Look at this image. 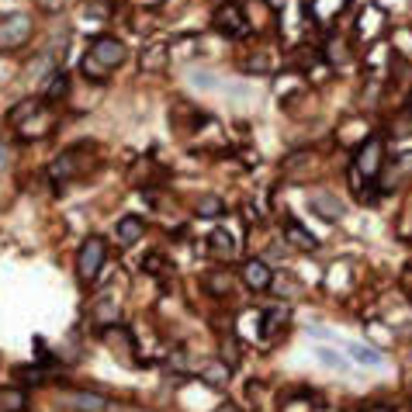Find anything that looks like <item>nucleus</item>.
<instances>
[{"mask_svg":"<svg viewBox=\"0 0 412 412\" xmlns=\"http://www.w3.org/2000/svg\"><path fill=\"white\" fill-rule=\"evenodd\" d=\"M319 357H323V364H330V368H336V371H343V368H347V364H343V361L332 354V350H319Z\"/></svg>","mask_w":412,"mask_h":412,"instance_id":"obj_26","label":"nucleus"},{"mask_svg":"<svg viewBox=\"0 0 412 412\" xmlns=\"http://www.w3.org/2000/svg\"><path fill=\"white\" fill-rule=\"evenodd\" d=\"M166 66V49L163 45H149L142 56V70H163Z\"/></svg>","mask_w":412,"mask_h":412,"instance_id":"obj_20","label":"nucleus"},{"mask_svg":"<svg viewBox=\"0 0 412 412\" xmlns=\"http://www.w3.org/2000/svg\"><path fill=\"white\" fill-rule=\"evenodd\" d=\"M381 166H385V142H381V135H371L361 149H357V156H354V170H357V177L361 180H377V173H381ZM350 170V173H354Z\"/></svg>","mask_w":412,"mask_h":412,"instance_id":"obj_4","label":"nucleus"},{"mask_svg":"<svg viewBox=\"0 0 412 412\" xmlns=\"http://www.w3.org/2000/svg\"><path fill=\"white\" fill-rule=\"evenodd\" d=\"M42 7H49V11H59L63 7V0H39Z\"/></svg>","mask_w":412,"mask_h":412,"instance_id":"obj_28","label":"nucleus"},{"mask_svg":"<svg viewBox=\"0 0 412 412\" xmlns=\"http://www.w3.org/2000/svg\"><path fill=\"white\" fill-rule=\"evenodd\" d=\"M215 28L225 35V39H243L249 35V21H246V11L239 7V4H222L218 11H215Z\"/></svg>","mask_w":412,"mask_h":412,"instance_id":"obj_5","label":"nucleus"},{"mask_svg":"<svg viewBox=\"0 0 412 412\" xmlns=\"http://www.w3.org/2000/svg\"><path fill=\"white\" fill-rule=\"evenodd\" d=\"M361 412H395V409H392V406H364Z\"/></svg>","mask_w":412,"mask_h":412,"instance_id":"obj_29","label":"nucleus"},{"mask_svg":"<svg viewBox=\"0 0 412 412\" xmlns=\"http://www.w3.org/2000/svg\"><path fill=\"white\" fill-rule=\"evenodd\" d=\"M28 39H32V18L28 14L0 18V49H21Z\"/></svg>","mask_w":412,"mask_h":412,"instance_id":"obj_6","label":"nucleus"},{"mask_svg":"<svg viewBox=\"0 0 412 412\" xmlns=\"http://www.w3.org/2000/svg\"><path fill=\"white\" fill-rule=\"evenodd\" d=\"M104 263H108V243L97 239V236H90L80 246V253H77V274H80L83 285H90L104 270Z\"/></svg>","mask_w":412,"mask_h":412,"instance_id":"obj_3","label":"nucleus"},{"mask_svg":"<svg viewBox=\"0 0 412 412\" xmlns=\"http://www.w3.org/2000/svg\"><path fill=\"white\" fill-rule=\"evenodd\" d=\"M115 236H118V243L132 246V243H139L146 236V222L139 215H125L122 222H118V229H115Z\"/></svg>","mask_w":412,"mask_h":412,"instance_id":"obj_10","label":"nucleus"},{"mask_svg":"<svg viewBox=\"0 0 412 412\" xmlns=\"http://www.w3.org/2000/svg\"><path fill=\"white\" fill-rule=\"evenodd\" d=\"M208 253H211V256H218V260L232 256V253H236V243H232V236H229L225 229H215V232L208 236Z\"/></svg>","mask_w":412,"mask_h":412,"instance_id":"obj_14","label":"nucleus"},{"mask_svg":"<svg viewBox=\"0 0 412 412\" xmlns=\"http://www.w3.org/2000/svg\"><path fill=\"white\" fill-rule=\"evenodd\" d=\"M4 166H7V149L0 146V170H4Z\"/></svg>","mask_w":412,"mask_h":412,"instance_id":"obj_30","label":"nucleus"},{"mask_svg":"<svg viewBox=\"0 0 412 412\" xmlns=\"http://www.w3.org/2000/svg\"><path fill=\"white\" fill-rule=\"evenodd\" d=\"M28 406V395L21 388H0V412H21Z\"/></svg>","mask_w":412,"mask_h":412,"instance_id":"obj_16","label":"nucleus"},{"mask_svg":"<svg viewBox=\"0 0 412 412\" xmlns=\"http://www.w3.org/2000/svg\"><path fill=\"white\" fill-rule=\"evenodd\" d=\"M236 361H239V347H236V339H225V343H222V364L232 371Z\"/></svg>","mask_w":412,"mask_h":412,"instance_id":"obj_23","label":"nucleus"},{"mask_svg":"<svg viewBox=\"0 0 412 412\" xmlns=\"http://www.w3.org/2000/svg\"><path fill=\"white\" fill-rule=\"evenodd\" d=\"M412 177V153H402V156H395V160H385L381 166V173H377V180H381V187L377 191H395L402 180H409Z\"/></svg>","mask_w":412,"mask_h":412,"instance_id":"obj_7","label":"nucleus"},{"mask_svg":"<svg viewBox=\"0 0 412 412\" xmlns=\"http://www.w3.org/2000/svg\"><path fill=\"white\" fill-rule=\"evenodd\" d=\"M49 80H52L49 87H45V101H49V104H52V101H59V97H66V87H70V80H66L63 73H52Z\"/></svg>","mask_w":412,"mask_h":412,"instance_id":"obj_21","label":"nucleus"},{"mask_svg":"<svg viewBox=\"0 0 412 412\" xmlns=\"http://www.w3.org/2000/svg\"><path fill=\"white\" fill-rule=\"evenodd\" d=\"M243 70H246V73H270V70H274V56H270V52L246 56V59H243Z\"/></svg>","mask_w":412,"mask_h":412,"instance_id":"obj_19","label":"nucleus"},{"mask_svg":"<svg viewBox=\"0 0 412 412\" xmlns=\"http://www.w3.org/2000/svg\"><path fill=\"white\" fill-rule=\"evenodd\" d=\"M125 59H128V49L122 42L115 35H101V39L90 42V49H87V56L80 63V73L87 80H104L108 73H115L122 66Z\"/></svg>","mask_w":412,"mask_h":412,"instance_id":"obj_1","label":"nucleus"},{"mask_svg":"<svg viewBox=\"0 0 412 412\" xmlns=\"http://www.w3.org/2000/svg\"><path fill=\"white\" fill-rule=\"evenodd\" d=\"M347 354H350V361H357V364H364V368H377V364H385V357L371 350V347H364V343H350L347 347Z\"/></svg>","mask_w":412,"mask_h":412,"instance_id":"obj_15","label":"nucleus"},{"mask_svg":"<svg viewBox=\"0 0 412 412\" xmlns=\"http://www.w3.org/2000/svg\"><path fill=\"white\" fill-rule=\"evenodd\" d=\"M18 377H21L25 385H42L45 371H42V368H21V371H18Z\"/></svg>","mask_w":412,"mask_h":412,"instance_id":"obj_25","label":"nucleus"},{"mask_svg":"<svg viewBox=\"0 0 412 412\" xmlns=\"http://www.w3.org/2000/svg\"><path fill=\"white\" fill-rule=\"evenodd\" d=\"M73 173H77V153H63L56 163L49 166V177L52 180H70Z\"/></svg>","mask_w":412,"mask_h":412,"instance_id":"obj_17","label":"nucleus"},{"mask_svg":"<svg viewBox=\"0 0 412 412\" xmlns=\"http://www.w3.org/2000/svg\"><path fill=\"white\" fill-rule=\"evenodd\" d=\"M308 208L323 218V222H339L343 215H347V208H343V201L336 198V194H330V191H319V194H312L308 198Z\"/></svg>","mask_w":412,"mask_h":412,"instance_id":"obj_8","label":"nucleus"},{"mask_svg":"<svg viewBox=\"0 0 412 412\" xmlns=\"http://www.w3.org/2000/svg\"><path fill=\"white\" fill-rule=\"evenodd\" d=\"M285 239H288L291 246H298L301 253H312V249L319 246V243H316V236H312L305 225H298V222H288V225H285Z\"/></svg>","mask_w":412,"mask_h":412,"instance_id":"obj_13","label":"nucleus"},{"mask_svg":"<svg viewBox=\"0 0 412 412\" xmlns=\"http://www.w3.org/2000/svg\"><path fill=\"white\" fill-rule=\"evenodd\" d=\"M243 281H246V288L253 291H263V288H270V281H274V270L267 267V260H246L243 263Z\"/></svg>","mask_w":412,"mask_h":412,"instance_id":"obj_9","label":"nucleus"},{"mask_svg":"<svg viewBox=\"0 0 412 412\" xmlns=\"http://www.w3.org/2000/svg\"><path fill=\"white\" fill-rule=\"evenodd\" d=\"M66 406L77 412H104L108 409V402L101 399V395H94V392H70L66 395Z\"/></svg>","mask_w":412,"mask_h":412,"instance_id":"obj_11","label":"nucleus"},{"mask_svg":"<svg viewBox=\"0 0 412 412\" xmlns=\"http://www.w3.org/2000/svg\"><path fill=\"white\" fill-rule=\"evenodd\" d=\"M201 377H205L208 385H215V388H222L225 385V377H229V368L218 361V364H208L205 371H201Z\"/></svg>","mask_w":412,"mask_h":412,"instance_id":"obj_22","label":"nucleus"},{"mask_svg":"<svg viewBox=\"0 0 412 412\" xmlns=\"http://www.w3.org/2000/svg\"><path fill=\"white\" fill-rule=\"evenodd\" d=\"M160 267H166L163 256H160V253H149V256H146V270H149V274H160Z\"/></svg>","mask_w":412,"mask_h":412,"instance_id":"obj_27","label":"nucleus"},{"mask_svg":"<svg viewBox=\"0 0 412 412\" xmlns=\"http://www.w3.org/2000/svg\"><path fill=\"white\" fill-rule=\"evenodd\" d=\"M409 104H412V94H409Z\"/></svg>","mask_w":412,"mask_h":412,"instance_id":"obj_32","label":"nucleus"},{"mask_svg":"<svg viewBox=\"0 0 412 412\" xmlns=\"http://www.w3.org/2000/svg\"><path fill=\"white\" fill-rule=\"evenodd\" d=\"M218 412H239V409H236V406H229V402H225V406H222V409H218Z\"/></svg>","mask_w":412,"mask_h":412,"instance_id":"obj_31","label":"nucleus"},{"mask_svg":"<svg viewBox=\"0 0 412 412\" xmlns=\"http://www.w3.org/2000/svg\"><path fill=\"white\" fill-rule=\"evenodd\" d=\"M198 218H222L225 215V205H222V198H215V194H205L201 201H198Z\"/></svg>","mask_w":412,"mask_h":412,"instance_id":"obj_18","label":"nucleus"},{"mask_svg":"<svg viewBox=\"0 0 412 412\" xmlns=\"http://www.w3.org/2000/svg\"><path fill=\"white\" fill-rule=\"evenodd\" d=\"M288 319H291L288 305H270V308L263 312V319H260V326H263V339L285 330V323H288Z\"/></svg>","mask_w":412,"mask_h":412,"instance_id":"obj_12","label":"nucleus"},{"mask_svg":"<svg viewBox=\"0 0 412 412\" xmlns=\"http://www.w3.org/2000/svg\"><path fill=\"white\" fill-rule=\"evenodd\" d=\"M229 285H232L229 274H211V277H208V288L215 291V294H229Z\"/></svg>","mask_w":412,"mask_h":412,"instance_id":"obj_24","label":"nucleus"},{"mask_svg":"<svg viewBox=\"0 0 412 412\" xmlns=\"http://www.w3.org/2000/svg\"><path fill=\"white\" fill-rule=\"evenodd\" d=\"M7 122L18 125V135H21V139H42V135H49V128H52V118H49V111L42 108L39 101H25L21 108H14V111L7 115Z\"/></svg>","mask_w":412,"mask_h":412,"instance_id":"obj_2","label":"nucleus"}]
</instances>
